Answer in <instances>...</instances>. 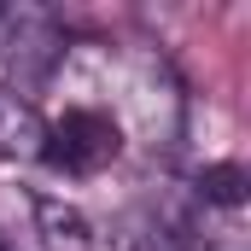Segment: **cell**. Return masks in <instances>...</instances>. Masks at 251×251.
I'll list each match as a JSON object with an SVG mask.
<instances>
[{
    "instance_id": "1",
    "label": "cell",
    "mask_w": 251,
    "mask_h": 251,
    "mask_svg": "<svg viewBox=\"0 0 251 251\" xmlns=\"http://www.w3.org/2000/svg\"><path fill=\"white\" fill-rule=\"evenodd\" d=\"M117 152H123V128L111 111H94V105H76L53 128H41V158L64 176H100Z\"/></svg>"
},
{
    "instance_id": "2",
    "label": "cell",
    "mask_w": 251,
    "mask_h": 251,
    "mask_svg": "<svg viewBox=\"0 0 251 251\" xmlns=\"http://www.w3.org/2000/svg\"><path fill=\"white\" fill-rule=\"evenodd\" d=\"M41 222H47V240L59 251H88V216H76V210H64V204H53V199H41Z\"/></svg>"
},
{
    "instance_id": "3",
    "label": "cell",
    "mask_w": 251,
    "mask_h": 251,
    "mask_svg": "<svg viewBox=\"0 0 251 251\" xmlns=\"http://www.w3.org/2000/svg\"><path fill=\"white\" fill-rule=\"evenodd\" d=\"M199 193H204L210 204H240V199H246V170H240V164H216V170L199 176Z\"/></svg>"
}]
</instances>
